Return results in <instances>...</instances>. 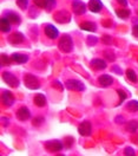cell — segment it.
Masks as SVG:
<instances>
[{"instance_id":"6da1fadb","label":"cell","mask_w":138,"mask_h":156,"mask_svg":"<svg viewBox=\"0 0 138 156\" xmlns=\"http://www.w3.org/2000/svg\"><path fill=\"white\" fill-rule=\"evenodd\" d=\"M58 46H59V50L61 52H65V53L71 52V51L73 50V40L71 38V36L64 34V36L59 39Z\"/></svg>"},{"instance_id":"7a4b0ae2","label":"cell","mask_w":138,"mask_h":156,"mask_svg":"<svg viewBox=\"0 0 138 156\" xmlns=\"http://www.w3.org/2000/svg\"><path fill=\"white\" fill-rule=\"evenodd\" d=\"M24 84L26 88L31 89V90H38L40 88L39 79L31 73H26L24 76Z\"/></svg>"},{"instance_id":"3957f363","label":"cell","mask_w":138,"mask_h":156,"mask_svg":"<svg viewBox=\"0 0 138 156\" xmlns=\"http://www.w3.org/2000/svg\"><path fill=\"white\" fill-rule=\"evenodd\" d=\"M65 87L67 90L71 91H76V92H81L85 90V85L83 82H80L78 79H67L65 82Z\"/></svg>"},{"instance_id":"277c9868","label":"cell","mask_w":138,"mask_h":156,"mask_svg":"<svg viewBox=\"0 0 138 156\" xmlns=\"http://www.w3.org/2000/svg\"><path fill=\"white\" fill-rule=\"evenodd\" d=\"M44 147L46 148V150H49L51 153H58L64 148V144L59 140H50L44 143Z\"/></svg>"},{"instance_id":"5b68a950","label":"cell","mask_w":138,"mask_h":156,"mask_svg":"<svg viewBox=\"0 0 138 156\" xmlns=\"http://www.w3.org/2000/svg\"><path fill=\"white\" fill-rule=\"evenodd\" d=\"M2 79H4V82L11 87V88H18L20 84L19 79L17 78V76H14L13 73H11V72H2Z\"/></svg>"},{"instance_id":"8992f818","label":"cell","mask_w":138,"mask_h":156,"mask_svg":"<svg viewBox=\"0 0 138 156\" xmlns=\"http://www.w3.org/2000/svg\"><path fill=\"white\" fill-rule=\"evenodd\" d=\"M88 7L89 6L85 2H83L81 0H73L72 1V10H73V13L77 16L84 14L88 10Z\"/></svg>"},{"instance_id":"52a82bcc","label":"cell","mask_w":138,"mask_h":156,"mask_svg":"<svg viewBox=\"0 0 138 156\" xmlns=\"http://www.w3.org/2000/svg\"><path fill=\"white\" fill-rule=\"evenodd\" d=\"M1 101H2V104L7 108L12 107L14 104V102H16L14 96L12 95V92L9 91V90H2L1 91Z\"/></svg>"},{"instance_id":"ba28073f","label":"cell","mask_w":138,"mask_h":156,"mask_svg":"<svg viewBox=\"0 0 138 156\" xmlns=\"http://www.w3.org/2000/svg\"><path fill=\"white\" fill-rule=\"evenodd\" d=\"M44 32H45L46 37L49 39H57L59 37V31H58V29L56 26L51 25V24H45Z\"/></svg>"},{"instance_id":"9c48e42d","label":"cell","mask_w":138,"mask_h":156,"mask_svg":"<svg viewBox=\"0 0 138 156\" xmlns=\"http://www.w3.org/2000/svg\"><path fill=\"white\" fill-rule=\"evenodd\" d=\"M78 133L81 136H90L92 133V126L89 121H84L78 126Z\"/></svg>"},{"instance_id":"30bf717a","label":"cell","mask_w":138,"mask_h":156,"mask_svg":"<svg viewBox=\"0 0 138 156\" xmlns=\"http://www.w3.org/2000/svg\"><path fill=\"white\" fill-rule=\"evenodd\" d=\"M16 116L17 118L21 121V122H25V121H27V119H30L31 118V111L30 109L27 107H20L18 109V111H17V114H16Z\"/></svg>"},{"instance_id":"8fae6325","label":"cell","mask_w":138,"mask_h":156,"mask_svg":"<svg viewBox=\"0 0 138 156\" xmlns=\"http://www.w3.org/2000/svg\"><path fill=\"white\" fill-rule=\"evenodd\" d=\"M24 40H25V37H24V34L21 32H13L9 37V41L12 45H19Z\"/></svg>"},{"instance_id":"7c38bea8","label":"cell","mask_w":138,"mask_h":156,"mask_svg":"<svg viewBox=\"0 0 138 156\" xmlns=\"http://www.w3.org/2000/svg\"><path fill=\"white\" fill-rule=\"evenodd\" d=\"M4 17H6L12 24H17V25H19L20 23H21L20 16L17 13V12H14V11H6V12L4 13Z\"/></svg>"},{"instance_id":"4fadbf2b","label":"cell","mask_w":138,"mask_h":156,"mask_svg":"<svg viewBox=\"0 0 138 156\" xmlns=\"http://www.w3.org/2000/svg\"><path fill=\"white\" fill-rule=\"evenodd\" d=\"M113 82H115V79H113V77H111L110 75H102V76L98 77L99 85L103 87V88H108L110 85H112Z\"/></svg>"},{"instance_id":"5bb4252c","label":"cell","mask_w":138,"mask_h":156,"mask_svg":"<svg viewBox=\"0 0 138 156\" xmlns=\"http://www.w3.org/2000/svg\"><path fill=\"white\" fill-rule=\"evenodd\" d=\"M90 65L95 70H104L106 69V60L102 58H93L90 62Z\"/></svg>"},{"instance_id":"9a60e30c","label":"cell","mask_w":138,"mask_h":156,"mask_svg":"<svg viewBox=\"0 0 138 156\" xmlns=\"http://www.w3.org/2000/svg\"><path fill=\"white\" fill-rule=\"evenodd\" d=\"M88 6H89V10L91 11V12L98 13V12H100L102 9H103V2H102L100 0H90Z\"/></svg>"},{"instance_id":"2e32d148","label":"cell","mask_w":138,"mask_h":156,"mask_svg":"<svg viewBox=\"0 0 138 156\" xmlns=\"http://www.w3.org/2000/svg\"><path fill=\"white\" fill-rule=\"evenodd\" d=\"M11 59L16 64H25L29 60V56L27 55H24V53H13L11 56Z\"/></svg>"},{"instance_id":"e0dca14e","label":"cell","mask_w":138,"mask_h":156,"mask_svg":"<svg viewBox=\"0 0 138 156\" xmlns=\"http://www.w3.org/2000/svg\"><path fill=\"white\" fill-rule=\"evenodd\" d=\"M79 27L83 31H88V32H96L97 31V25L93 21H83L79 24Z\"/></svg>"},{"instance_id":"ac0fdd59","label":"cell","mask_w":138,"mask_h":156,"mask_svg":"<svg viewBox=\"0 0 138 156\" xmlns=\"http://www.w3.org/2000/svg\"><path fill=\"white\" fill-rule=\"evenodd\" d=\"M11 24L12 23L6 17H1V19H0V30H1V32H4V33L11 32V29H12Z\"/></svg>"},{"instance_id":"d6986e66","label":"cell","mask_w":138,"mask_h":156,"mask_svg":"<svg viewBox=\"0 0 138 156\" xmlns=\"http://www.w3.org/2000/svg\"><path fill=\"white\" fill-rule=\"evenodd\" d=\"M33 103H34V105H37V107L44 108L47 104V99H46V97H45L43 94H37V95L33 97Z\"/></svg>"},{"instance_id":"ffe728a7","label":"cell","mask_w":138,"mask_h":156,"mask_svg":"<svg viewBox=\"0 0 138 156\" xmlns=\"http://www.w3.org/2000/svg\"><path fill=\"white\" fill-rule=\"evenodd\" d=\"M125 129H126V131L130 133V134H135L138 130V122L137 121H130L129 123H126Z\"/></svg>"},{"instance_id":"44dd1931","label":"cell","mask_w":138,"mask_h":156,"mask_svg":"<svg viewBox=\"0 0 138 156\" xmlns=\"http://www.w3.org/2000/svg\"><path fill=\"white\" fill-rule=\"evenodd\" d=\"M116 14L118 16L120 19L125 20L130 17L131 12H130V10H128V9H118V10H116Z\"/></svg>"},{"instance_id":"7402d4cb","label":"cell","mask_w":138,"mask_h":156,"mask_svg":"<svg viewBox=\"0 0 138 156\" xmlns=\"http://www.w3.org/2000/svg\"><path fill=\"white\" fill-rule=\"evenodd\" d=\"M125 73H126V77L130 82H132V83H137L138 80V77H137V73L135 72V70H132V69H128L126 71H125Z\"/></svg>"},{"instance_id":"603a6c76","label":"cell","mask_w":138,"mask_h":156,"mask_svg":"<svg viewBox=\"0 0 138 156\" xmlns=\"http://www.w3.org/2000/svg\"><path fill=\"white\" fill-rule=\"evenodd\" d=\"M126 109L131 112H137L138 111V101H129L126 104Z\"/></svg>"},{"instance_id":"cb8c5ba5","label":"cell","mask_w":138,"mask_h":156,"mask_svg":"<svg viewBox=\"0 0 138 156\" xmlns=\"http://www.w3.org/2000/svg\"><path fill=\"white\" fill-rule=\"evenodd\" d=\"M99 41V39L96 37V36H89L88 39H86V43H88V45L89 46H95V45H97Z\"/></svg>"},{"instance_id":"d4e9b609","label":"cell","mask_w":138,"mask_h":156,"mask_svg":"<svg viewBox=\"0 0 138 156\" xmlns=\"http://www.w3.org/2000/svg\"><path fill=\"white\" fill-rule=\"evenodd\" d=\"M17 5L19 6L20 10L26 11L29 9V0H17Z\"/></svg>"},{"instance_id":"484cf974","label":"cell","mask_w":138,"mask_h":156,"mask_svg":"<svg viewBox=\"0 0 138 156\" xmlns=\"http://www.w3.org/2000/svg\"><path fill=\"white\" fill-rule=\"evenodd\" d=\"M44 121H45V118H44L43 116L34 117V118L32 119V124H33L34 127H40V126L44 123Z\"/></svg>"},{"instance_id":"4316f807","label":"cell","mask_w":138,"mask_h":156,"mask_svg":"<svg viewBox=\"0 0 138 156\" xmlns=\"http://www.w3.org/2000/svg\"><path fill=\"white\" fill-rule=\"evenodd\" d=\"M56 5H57V1L56 0H47L46 1V6H45V10L47 11V12H51V11L56 7Z\"/></svg>"},{"instance_id":"83f0119b","label":"cell","mask_w":138,"mask_h":156,"mask_svg":"<svg viewBox=\"0 0 138 156\" xmlns=\"http://www.w3.org/2000/svg\"><path fill=\"white\" fill-rule=\"evenodd\" d=\"M12 59L11 57H7L5 53H1V66H5V65H10Z\"/></svg>"},{"instance_id":"f1b7e54d","label":"cell","mask_w":138,"mask_h":156,"mask_svg":"<svg viewBox=\"0 0 138 156\" xmlns=\"http://www.w3.org/2000/svg\"><path fill=\"white\" fill-rule=\"evenodd\" d=\"M117 94H118V96H119V103L118 104H122V103L128 98V95L125 94V91H124V90H120V89L117 90Z\"/></svg>"},{"instance_id":"f546056e","label":"cell","mask_w":138,"mask_h":156,"mask_svg":"<svg viewBox=\"0 0 138 156\" xmlns=\"http://www.w3.org/2000/svg\"><path fill=\"white\" fill-rule=\"evenodd\" d=\"M104 57L106 58L108 62H115V60H116V56H115V53H113V52H111V51H105V52H104Z\"/></svg>"},{"instance_id":"4dcf8cb0","label":"cell","mask_w":138,"mask_h":156,"mask_svg":"<svg viewBox=\"0 0 138 156\" xmlns=\"http://www.w3.org/2000/svg\"><path fill=\"white\" fill-rule=\"evenodd\" d=\"M52 88L58 89V91H64V85L60 83L59 80H53L52 82Z\"/></svg>"},{"instance_id":"1f68e13d","label":"cell","mask_w":138,"mask_h":156,"mask_svg":"<svg viewBox=\"0 0 138 156\" xmlns=\"http://www.w3.org/2000/svg\"><path fill=\"white\" fill-rule=\"evenodd\" d=\"M46 1H47V0H33L34 5L38 6L39 9H45V6H46Z\"/></svg>"},{"instance_id":"d6a6232c","label":"cell","mask_w":138,"mask_h":156,"mask_svg":"<svg viewBox=\"0 0 138 156\" xmlns=\"http://www.w3.org/2000/svg\"><path fill=\"white\" fill-rule=\"evenodd\" d=\"M124 154H125V155H135L136 153H135V150H133L132 147H126V148L124 149Z\"/></svg>"},{"instance_id":"836d02e7","label":"cell","mask_w":138,"mask_h":156,"mask_svg":"<svg viewBox=\"0 0 138 156\" xmlns=\"http://www.w3.org/2000/svg\"><path fill=\"white\" fill-rule=\"evenodd\" d=\"M65 141H66V144H64V148L70 149L71 146H72V143H73V138H72V137H66V138H65Z\"/></svg>"},{"instance_id":"e575fe53","label":"cell","mask_w":138,"mask_h":156,"mask_svg":"<svg viewBox=\"0 0 138 156\" xmlns=\"http://www.w3.org/2000/svg\"><path fill=\"white\" fill-rule=\"evenodd\" d=\"M111 71L112 72H115V73H117V75H123V71H122V69L117 66V65H113V66H111Z\"/></svg>"},{"instance_id":"d590c367","label":"cell","mask_w":138,"mask_h":156,"mask_svg":"<svg viewBox=\"0 0 138 156\" xmlns=\"http://www.w3.org/2000/svg\"><path fill=\"white\" fill-rule=\"evenodd\" d=\"M115 122L117 124H124L125 123V119H124V117L122 116V115H118V116H116V118H115Z\"/></svg>"},{"instance_id":"8d00e7d4","label":"cell","mask_w":138,"mask_h":156,"mask_svg":"<svg viewBox=\"0 0 138 156\" xmlns=\"http://www.w3.org/2000/svg\"><path fill=\"white\" fill-rule=\"evenodd\" d=\"M102 41H104L105 44H108L109 45V44H111V43H112V38H111L110 36H108V34H105V36L102 38Z\"/></svg>"},{"instance_id":"74e56055","label":"cell","mask_w":138,"mask_h":156,"mask_svg":"<svg viewBox=\"0 0 138 156\" xmlns=\"http://www.w3.org/2000/svg\"><path fill=\"white\" fill-rule=\"evenodd\" d=\"M132 33L135 34V37H138V24L133 25V29H132Z\"/></svg>"},{"instance_id":"f35d334b","label":"cell","mask_w":138,"mask_h":156,"mask_svg":"<svg viewBox=\"0 0 138 156\" xmlns=\"http://www.w3.org/2000/svg\"><path fill=\"white\" fill-rule=\"evenodd\" d=\"M120 6H128V0H116Z\"/></svg>"},{"instance_id":"ab89813d","label":"cell","mask_w":138,"mask_h":156,"mask_svg":"<svg viewBox=\"0 0 138 156\" xmlns=\"http://www.w3.org/2000/svg\"><path fill=\"white\" fill-rule=\"evenodd\" d=\"M6 119H7L6 117H2V122H4V127H6V126H9V123H10V121H7V122H6Z\"/></svg>"},{"instance_id":"60d3db41","label":"cell","mask_w":138,"mask_h":156,"mask_svg":"<svg viewBox=\"0 0 138 156\" xmlns=\"http://www.w3.org/2000/svg\"><path fill=\"white\" fill-rule=\"evenodd\" d=\"M137 14H138V9H137Z\"/></svg>"}]
</instances>
